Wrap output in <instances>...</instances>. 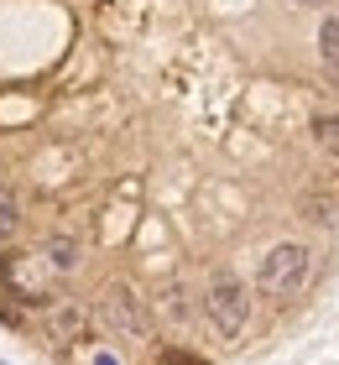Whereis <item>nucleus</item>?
<instances>
[{"instance_id": "nucleus-11", "label": "nucleus", "mask_w": 339, "mask_h": 365, "mask_svg": "<svg viewBox=\"0 0 339 365\" xmlns=\"http://www.w3.org/2000/svg\"><path fill=\"white\" fill-rule=\"evenodd\" d=\"M94 365H126V360L115 355V350H99V355H94Z\"/></svg>"}, {"instance_id": "nucleus-9", "label": "nucleus", "mask_w": 339, "mask_h": 365, "mask_svg": "<svg viewBox=\"0 0 339 365\" xmlns=\"http://www.w3.org/2000/svg\"><path fill=\"white\" fill-rule=\"evenodd\" d=\"M313 141L329 157H339V115H313Z\"/></svg>"}, {"instance_id": "nucleus-4", "label": "nucleus", "mask_w": 339, "mask_h": 365, "mask_svg": "<svg viewBox=\"0 0 339 365\" xmlns=\"http://www.w3.org/2000/svg\"><path fill=\"white\" fill-rule=\"evenodd\" d=\"M84 324H89V308L74 303V297H63V303L47 308V334H53L58 344H79L84 339Z\"/></svg>"}, {"instance_id": "nucleus-1", "label": "nucleus", "mask_w": 339, "mask_h": 365, "mask_svg": "<svg viewBox=\"0 0 339 365\" xmlns=\"http://www.w3.org/2000/svg\"><path fill=\"white\" fill-rule=\"evenodd\" d=\"M308 277H313V251L298 245V240H282V245H271V251L261 256L256 287L266 297H298L303 287H308Z\"/></svg>"}, {"instance_id": "nucleus-10", "label": "nucleus", "mask_w": 339, "mask_h": 365, "mask_svg": "<svg viewBox=\"0 0 339 365\" xmlns=\"http://www.w3.org/2000/svg\"><path fill=\"white\" fill-rule=\"evenodd\" d=\"M303 214H308V220H318V225H329V220H334V204H324V198H308V204H303Z\"/></svg>"}, {"instance_id": "nucleus-8", "label": "nucleus", "mask_w": 339, "mask_h": 365, "mask_svg": "<svg viewBox=\"0 0 339 365\" xmlns=\"http://www.w3.org/2000/svg\"><path fill=\"white\" fill-rule=\"evenodd\" d=\"M16 230H21V204H16L11 188H0V245H6Z\"/></svg>"}, {"instance_id": "nucleus-6", "label": "nucleus", "mask_w": 339, "mask_h": 365, "mask_svg": "<svg viewBox=\"0 0 339 365\" xmlns=\"http://www.w3.org/2000/svg\"><path fill=\"white\" fill-rule=\"evenodd\" d=\"M157 308H162V319H167V324H188V319H193V308H188V292H183L178 282H167V287L157 292Z\"/></svg>"}, {"instance_id": "nucleus-5", "label": "nucleus", "mask_w": 339, "mask_h": 365, "mask_svg": "<svg viewBox=\"0 0 339 365\" xmlns=\"http://www.w3.org/2000/svg\"><path fill=\"white\" fill-rule=\"evenodd\" d=\"M79 261H84L79 235H68V230H53V235L42 240V267H47V272H79Z\"/></svg>"}, {"instance_id": "nucleus-12", "label": "nucleus", "mask_w": 339, "mask_h": 365, "mask_svg": "<svg viewBox=\"0 0 339 365\" xmlns=\"http://www.w3.org/2000/svg\"><path fill=\"white\" fill-rule=\"evenodd\" d=\"M293 6H324V0H293Z\"/></svg>"}, {"instance_id": "nucleus-2", "label": "nucleus", "mask_w": 339, "mask_h": 365, "mask_svg": "<svg viewBox=\"0 0 339 365\" xmlns=\"http://www.w3.org/2000/svg\"><path fill=\"white\" fill-rule=\"evenodd\" d=\"M203 319L214 324L219 339H241V329L251 324V292L235 272H214L203 287Z\"/></svg>"}, {"instance_id": "nucleus-7", "label": "nucleus", "mask_w": 339, "mask_h": 365, "mask_svg": "<svg viewBox=\"0 0 339 365\" xmlns=\"http://www.w3.org/2000/svg\"><path fill=\"white\" fill-rule=\"evenodd\" d=\"M318 53H324V68L339 78V16H329V21L318 26Z\"/></svg>"}, {"instance_id": "nucleus-3", "label": "nucleus", "mask_w": 339, "mask_h": 365, "mask_svg": "<svg viewBox=\"0 0 339 365\" xmlns=\"http://www.w3.org/2000/svg\"><path fill=\"white\" fill-rule=\"evenodd\" d=\"M94 324L105 329L110 339H121V344H146V339H151L146 308H141V297H136L131 287H105V292H99Z\"/></svg>"}]
</instances>
